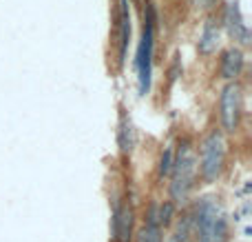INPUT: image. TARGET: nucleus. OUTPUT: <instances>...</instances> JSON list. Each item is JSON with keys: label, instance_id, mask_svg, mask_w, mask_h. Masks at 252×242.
Segmentation results:
<instances>
[{"label": "nucleus", "instance_id": "f257e3e1", "mask_svg": "<svg viewBox=\"0 0 252 242\" xmlns=\"http://www.w3.org/2000/svg\"><path fill=\"white\" fill-rule=\"evenodd\" d=\"M193 220L199 242H228V220L217 205L203 200Z\"/></svg>", "mask_w": 252, "mask_h": 242}, {"label": "nucleus", "instance_id": "f03ea898", "mask_svg": "<svg viewBox=\"0 0 252 242\" xmlns=\"http://www.w3.org/2000/svg\"><path fill=\"white\" fill-rule=\"evenodd\" d=\"M195 171H197V160L190 147H181L177 160L172 162V182H170V196L175 202H184L188 198L190 189L195 184Z\"/></svg>", "mask_w": 252, "mask_h": 242}, {"label": "nucleus", "instance_id": "7ed1b4c3", "mask_svg": "<svg viewBox=\"0 0 252 242\" xmlns=\"http://www.w3.org/2000/svg\"><path fill=\"white\" fill-rule=\"evenodd\" d=\"M224 162H225V144L221 134L212 131L201 144V160H199V171L201 178L206 182L219 178V173L224 171Z\"/></svg>", "mask_w": 252, "mask_h": 242}, {"label": "nucleus", "instance_id": "20e7f679", "mask_svg": "<svg viewBox=\"0 0 252 242\" xmlns=\"http://www.w3.org/2000/svg\"><path fill=\"white\" fill-rule=\"evenodd\" d=\"M221 125L228 134L237 131L239 118H241V89L237 85H228L221 94Z\"/></svg>", "mask_w": 252, "mask_h": 242}, {"label": "nucleus", "instance_id": "39448f33", "mask_svg": "<svg viewBox=\"0 0 252 242\" xmlns=\"http://www.w3.org/2000/svg\"><path fill=\"white\" fill-rule=\"evenodd\" d=\"M150 51H153V20H148L144 27V36H141L140 54H137V67H140V89L141 94L148 91L150 80Z\"/></svg>", "mask_w": 252, "mask_h": 242}, {"label": "nucleus", "instance_id": "423d86ee", "mask_svg": "<svg viewBox=\"0 0 252 242\" xmlns=\"http://www.w3.org/2000/svg\"><path fill=\"white\" fill-rule=\"evenodd\" d=\"M133 207L119 205L113 211V238L115 242H131L133 240Z\"/></svg>", "mask_w": 252, "mask_h": 242}, {"label": "nucleus", "instance_id": "0eeeda50", "mask_svg": "<svg viewBox=\"0 0 252 242\" xmlns=\"http://www.w3.org/2000/svg\"><path fill=\"white\" fill-rule=\"evenodd\" d=\"M225 20H228L230 34L234 36V40H239L241 45H248L250 42V32H248V25L243 23L241 11H239L237 2H230L228 5V14H225Z\"/></svg>", "mask_w": 252, "mask_h": 242}, {"label": "nucleus", "instance_id": "6e6552de", "mask_svg": "<svg viewBox=\"0 0 252 242\" xmlns=\"http://www.w3.org/2000/svg\"><path fill=\"white\" fill-rule=\"evenodd\" d=\"M241 69H243V54L239 49H228L224 54V58H221V76L232 80V78H237L241 73Z\"/></svg>", "mask_w": 252, "mask_h": 242}, {"label": "nucleus", "instance_id": "1a4fd4ad", "mask_svg": "<svg viewBox=\"0 0 252 242\" xmlns=\"http://www.w3.org/2000/svg\"><path fill=\"white\" fill-rule=\"evenodd\" d=\"M162 227H159V218H157V205L150 207L148 211V222L146 227L141 229L140 233V242H162L164 236H162Z\"/></svg>", "mask_w": 252, "mask_h": 242}, {"label": "nucleus", "instance_id": "9d476101", "mask_svg": "<svg viewBox=\"0 0 252 242\" xmlns=\"http://www.w3.org/2000/svg\"><path fill=\"white\" fill-rule=\"evenodd\" d=\"M217 42H219V27L215 25V20H208V25L203 27L201 40H199V51L201 54H212L217 49Z\"/></svg>", "mask_w": 252, "mask_h": 242}, {"label": "nucleus", "instance_id": "9b49d317", "mask_svg": "<svg viewBox=\"0 0 252 242\" xmlns=\"http://www.w3.org/2000/svg\"><path fill=\"white\" fill-rule=\"evenodd\" d=\"M119 147H122L124 153H128L133 149V129L126 118L122 120V127H119Z\"/></svg>", "mask_w": 252, "mask_h": 242}, {"label": "nucleus", "instance_id": "f8f14e48", "mask_svg": "<svg viewBox=\"0 0 252 242\" xmlns=\"http://www.w3.org/2000/svg\"><path fill=\"white\" fill-rule=\"evenodd\" d=\"M172 162H175V158H172V149H166L162 156V160H159V175H168L172 171Z\"/></svg>", "mask_w": 252, "mask_h": 242}]
</instances>
